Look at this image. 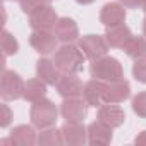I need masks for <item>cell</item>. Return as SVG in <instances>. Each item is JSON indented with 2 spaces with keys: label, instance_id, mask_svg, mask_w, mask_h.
I'll return each instance as SVG.
<instances>
[{
  "label": "cell",
  "instance_id": "14",
  "mask_svg": "<svg viewBox=\"0 0 146 146\" xmlns=\"http://www.w3.org/2000/svg\"><path fill=\"white\" fill-rule=\"evenodd\" d=\"M131 98V84L127 79L110 81L105 86V103H124Z\"/></svg>",
  "mask_w": 146,
  "mask_h": 146
},
{
  "label": "cell",
  "instance_id": "17",
  "mask_svg": "<svg viewBox=\"0 0 146 146\" xmlns=\"http://www.w3.org/2000/svg\"><path fill=\"white\" fill-rule=\"evenodd\" d=\"M9 136L16 146H35L38 144V132L33 124H19L11 129Z\"/></svg>",
  "mask_w": 146,
  "mask_h": 146
},
{
  "label": "cell",
  "instance_id": "27",
  "mask_svg": "<svg viewBox=\"0 0 146 146\" xmlns=\"http://www.w3.org/2000/svg\"><path fill=\"white\" fill-rule=\"evenodd\" d=\"M14 120V113L11 110V107L7 105V102H4L0 105V127L2 129H7Z\"/></svg>",
  "mask_w": 146,
  "mask_h": 146
},
{
  "label": "cell",
  "instance_id": "20",
  "mask_svg": "<svg viewBox=\"0 0 146 146\" xmlns=\"http://www.w3.org/2000/svg\"><path fill=\"white\" fill-rule=\"evenodd\" d=\"M103 36H105V40H107V43H108L110 48H124V45L132 36V31H131L129 26L120 24V26L107 28V31H105Z\"/></svg>",
  "mask_w": 146,
  "mask_h": 146
},
{
  "label": "cell",
  "instance_id": "23",
  "mask_svg": "<svg viewBox=\"0 0 146 146\" xmlns=\"http://www.w3.org/2000/svg\"><path fill=\"white\" fill-rule=\"evenodd\" d=\"M17 52H19V41H17V38L7 28H4V31H2V53L7 55V57H11V55H16Z\"/></svg>",
  "mask_w": 146,
  "mask_h": 146
},
{
  "label": "cell",
  "instance_id": "33",
  "mask_svg": "<svg viewBox=\"0 0 146 146\" xmlns=\"http://www.w3.org/2000/svg\"><path fill=\"white\" fill-rule=\"evenodd\" d=\"M141 9L144 11V14H146V0H143V4H141Z\"/></svg>",
  "mask_w": 146,
  "mask_h": 146
},
{
  "label": "cell",
  "instance_id": "21",
  "mask_svg": "<svg viewBox=\"0 0 146 146\" xmlns=\"http://www.w3.org/2000/svg\"><path fill=\"white\" fill-rule=\"evenodd\" d=\"M38 144L40 146H62V144H65L62 129H57L55 125L46 127V129H40Z\"/></svg>",
  "mask_w": 146,
  "mask_h": 146
},
{
  "label": "cell",
  "instance_id": "16",
  "mask_svg": "<svg viewBox=\"0 0 146 146\" xmlns=\"http://www.w3.org/2000/svg\"><path fill=\"white\" fill-rule=\"evenodd\" d=\"M105 86H107L105 81H100V79H95V78H91L88 83H84L83 98L86 100V103L90 107L98 108L100 105L105 103Z\"/></svg>",
  "mask_w": 146,
  "mask_h": 146
},
{
  "label": "cell",
  "instance_id": "1",
  "mask_svg": "<svg viewBox=\"0 0 146 146\" xmlns=\"http://www.w3.org/2000/svg\"><path fill=\"white\" fill-rule=\"evenodd\" d=\"M53 62L62 74H79L84 69L86 57L74 43H62L53 53Z\"/></svg>",
  "mask_w": 146,
  "mask_h": 146
},
{
  "label": "cell",
  "instance_id": "3",
  "mask_svg": "<svg viewBox=\"0 0 146 146\" xmlns=\"http://www.w3.org/2000/svg\"><path fill=\"white\" fill-rule=\"evenodd\" d=\"M58 115H60V108H57V105L48 98L31 103L29 119L36 129H46V127L55 125L58 120Z\"/></svg>",
  "mask_w": 146,
  "mask_h": 146
},
{
  "label": "cell",
  "instance_id": "31",
  "mask_svg": "<svg viewBox=\"0 0 146 146\" xmlns=\"http://www.w3.org/2000/svg\"><path fill=\"white\" fill-rule=\"evenodd\" d=\"M76 2H78L79 5H91L93 2H96V0H76Z\"/></svg>",
  "mask_w": 146,
  "mask_h": 146
},
{
  "label": "cell",
  "instance_id": "22",
  "mask_svg": "<svg viewBox=\"0 0 146 146\" xmlns=\"http://www.w3.org/2000/svg\"><path fill=\"white\" fill-rule=\"evenodd\" d=\"M124 53L129 57V58H132V60H136V58H139V57H143V55H146V36L143 35V36H131L129 38V41L124 45Z\"/></svg>",
  "mask_w": 146,
  "mask_h": 146
},
{
  "label": "cell",
  "instance_id": "26",
  "mask_svg": "<svg viewBox=\"0 0 146 146\" xmlns=\"http://www.w3.org/2000/svg\"><path fill=\"white\" fill-rule=\"evenodd\" d=\"M19 2V7H21V11L24 12V14H33L35 11H38L40 7H43V5H48V2L50 0H17Z\"/></svg>",
  "mask_w": 146,
  "mask_h": 146
},
{
  "label": "cell",
  "instance_id": "8",
  "mask_svg": "<svg viewBox=\"0 0 146 146\" xmlns=\"http://www.w3.org/2000/svg\"><path fill=\"white\" fill-rule=\"evenodd\" d=\"M125 17H127V12L120 2H107L100 11V23L105 28L120 26L125 23Z\"/></svg>",
  "mask_w": 146,
  "mask_h": 146
},
{
  "label": "cell",
  "instance_id": "9",
  "mask_svg": "<svg viewBox=\"0 0 146 146\" xmlns=\"http://www.w3.org/2000/svg\"><path fill=\"white\" fill-rule=\"evenodd\" d=\"M55 90L62 98H78L83 96L84 84L78 74H62L55 84Z\"/></svg>",
  "mask_w": 146,
  "mask_h": 146
},
{
  "label": "cell",
  "instance_id": "24",
  "mask_svg": "<svg viewBox=\"0 0 146 146\" xmlns=\"http://www.w3.org/2000/svg\"><path fill=\"white\" fill-rule=\"evenodd\" d=\"M131 107H132V112L139 119H146V91H141L136 96H132Z\"/></svg>",
  "mask_w": 146,
  "mask_h": 146
},
{
  "label": "cell",
  "instance_id": "32",
  "mask_svg": "<svg viewBox=\"0 0 146 146\" xmlns=\"http://www.w3.org/2000/svg\"><path fill=\"white\" fill-rule=\"evenodd\" d=\"M143 35L146 36V17L143 19Z\"/></svg>",
  "mask_w": 146,
  "mask_h": 146
},
{
  "label": "cell",
  "instance_id": "6",
  "mask_svg": "<svg viewBox=\"0 0 146 146\" xmlns=\"http://www.w3.org/2000/svg\"><path fill=\"white\" fill-rule=\"evenodd\" d=\"M29 45L36 53L50 55L58 48V38L55 36L53 29H33L29 35Z\"/></svg>",
  "mask_w": 146,
  "mask_h": 146
},
{
  "label": "cell",
  "instance_id": "19",
  "mask_svg": "<svg viewBox=\"0 0 146 146\" xmlns=\"http://www.w3.org/2000/svg\"><path fill=\"white\" fill-rule=\"evenodd\" d=\"M46 91H48V84L45 81H41L38 76L33 79H28L24 84V93H23V100H26L28 103H35L40 102L43 98H46Z\"/></svg>",
  "mask_w": 146,
  "mask_h": 146
},
{
  "label": "cell",
  "instance_id": "29",
  "mask_svg": "<svg viewBox=\"0 0 146 146\" xmlns=\"http://www.w3.org/2000/svg\"><path fill=\"white\" fill-rule=\"evenodd\" d=\"M134 144H139V146H146V131H141L136 137H134Z\"/></svg>",
  "mask_w": 146,
  "mask_h": 146
},
{
  "label": "cell",
  "instance_id": "30",
  "mask_svg": "<svg viewBox=\"0 0 146 146\" xmlns=\"http://www.w3.org/2000/svg\"><path fill=\"white\" fill-rule=\"evenodd\" d=\"M0 144H2V146H16L11 136H7V137H4V139H0Z\"/></svg>",
  "mask_w": 146,
  "mask_h": 146
},
{
  "label": "cell",
  "instance_id": "13",
  "mask_svg": "<svg viewBox=\"0 0 146 146\" xmlns=\"http://www.w3.org/2000/svg\"><path fill=\"white\" fill-rule=\"evenodd\" d=\"M64 134V141L69 146H83L88 143V127L83 122H67L60 127Z\"/></svg>",
  "mask_w": 146,
  "mask_h": 146
},
{
  "label": "cell",
  "instance_id": "15",
  "mask_svg": "<svg viewBox=\"0 0 146 146\" xmlns=\"http://www.w3.org/2000/svg\"><path fill=\"white\" fill-rule=\"evenodd\" d=\"M98 119L110 127L117 129L125 122V112L119 103H103L98 107Z\"/></svg>",
  "mask_w": 146,
  "mask_h": 146
},
{
  "label": "cell",
  "instance_id": "34",
  "mask_svg": "<svg viewBox=\"0 0 146 146\" xmlns=\"http://www.w3.org/2000/svg\"><path fill=\"white\" fill-rule=\"evenodd\" d=\"M7 2H14V0H7Z\"/></svg>",
  "mask_w": 146,
  "mask_h": 146
},
{
  "label": "cell",
  "instance_id": "28",
  "mask_svg": "<svg viewBox=\"0 0 146 146\" xmlns=\"http://www.w3.org/2000/svg\"><path fill=\"white\" fill-rule=\"evenodd\" d=\"M119 2L125 7V9H139L143 0H119Z\"/></svg>",
  "mask_w": 146,
  "mask_h": 146
},
{
  "label": "cell",
  "instance_id": "7",
  "mask_svg": "<svg viewBox=\"0 0 146 146\" xmlns=\"http://www.w3.org/2000/svg\"><path fill=\"white\" fill-rule=\"evenodd\" d=\"M88 108L90 105L83 96L78 98H64L60 105V115L67 122H84L88 117Z\"/></svg>",
  "mask_w": 146,
  "mask_h": 146
},
{
  "label": "cell",
  "instance_id": "18",
  "mask_svg": "<svg viewBox=\"0 0 146 146\" xmlns=\"http://www.w3.org/2000/svg\"><path fill=\"white\" fill-rule=\"evenodd\" d=\"M36 76L45 81L48 86H55L58 78L62 76V72L58 70V67L55 65L53 58H48L46 55H43L41 58H38L36 62Z\"/></svg>",
  "mask_w": 146,
  "mask_h": 146
},
{
  "label": "cell",
  "instance_id": "4",
  "mask_svg": "<svg viewBox=\"0 0 146 146\" xmlns=\"http://www.w3.org/2000/svg\"><path fill=\"white\" fill-rule=\"evenodd\" d=\"M26 81L21 78L19 72L12 69H4L0 78V96L4 102H16L23 98Z\"/></svg>",
  "mask_w": 146,
  "mask_h": 146
},
{
  "label": "cell",
  "instance_id": "11",
  "mask_svg": "<svg viewBox=\"0 0 146 146\" xmlns=\"http://www.w3.org/2000/svg\"><path fill=\"white\" fill-rule=\"evenodd\" d=\"M58 21V16L55 9L48 4L29 14V26L31 29H53Z\"/></svg>",
  "mask_w": 146,
  "mask_h": 146
},
{
  "label": "cell",
  "instance_id": "12",
  "mask_svg": "<svg viewBox=\"0 0 146 146\" xmlns=\"http://www.w3.org/2000/svg\"><path fill=\"white\" fill-rule=\"evenodd\" d=\"M55 36L58 38L60 43H74L81 38L79 35V26L72 17H58L55 28H53Z\"/></svg>",
  "mask_w": 146,
  "mask_h": 146
},
{
  "label": "cell",
  "instance_id": "25",
  "mask_svg": "<svg viewBox=\"0 0 146 146\" xmlns=\"http://www.w3.org/2000/svg\"><path fill=\"white\" fill-rule=\"evenodd\" d=\"M132 78L137 83L146 84V55L134 60V64H132Z\"/></svg>",
  "mask_w": 146,
  "mask_h": 146
},
{
  "label": "cell",
  "instance_id": "10",
  "mask_svg": "<svg viewBox=\"0 0 146 146\" xmlns=\"http://www.w3.org/2000/svg\"><path fill=\"white\" fill-rule=\"evenodd\" d=\"M113 139V127L102 122L100 119L88 125V144L91 146H107Z\"/></svg>",
  "mask_w": 146,
  "mask_h": 146
},
{
  "label": "cell",
  "instance_id": "5",
  "mask_svg": "<svg viewBox=\"0 0 146 146\" xmlns=\"http://www.w3.org/2000/svg\"><path fill=\"white\" fill-rule=\"evenodd\" d=\"M78 46L84 53L86 60H91V62L107 55L110 50L105 36H102V35H84L78 40Z\"/></svg>",
  "mask_w": 146,
  "mask_h": 146
},
{
  "label": "cell",
  "instance_id": "2",
  "mask_svg": "<svg viewBox=\"0 0 146 146\" xmlns=\"http://www.w3.org/2000/svg\"><path fill=\"white\" fill-rule=\"evenodd\" d=\"M90 74L95 79L110 83V81H117V79L124 78V67L119 58H115L112 55H103L91 62Z\"/></svg>",
  "mask_w": 146,
  "mask_h": 146
}]
</instances>
